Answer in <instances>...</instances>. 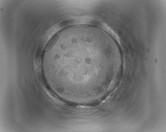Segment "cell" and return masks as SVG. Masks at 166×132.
Segmentation results:
<instances>
[{
  "label": "cell",
  "mask_w": 166,
  "mask_h": 132,
  "mask_svg": "<svg viewBox=\"0 0 166 132\" xmlns=\"http://www.w3.org/2000/svg\"><path fill=\"white\" fill-rule=\"evenodd\" d=\"M58 54L67 69L84 76L101 73L111 58L109 50L101 43L86 38H76L64 44Z\"/></svg>",
  "instance_id": "6da1fadb"
},
{
  "label": "cell",
  "mask_w": 166,
  "mask_h": 132,
  "mask_svg": "<svg viewBox=\"0 0 166 132\" xmlns=\"http://www.w3.org/2000/svg\"><path fill=\"white\" fill-rule=\"evenodd\" d=\"M58 36V34L54 35L51 39L46 45L45 50H47L50 49L53 45L57 40Z\"/></svg>",
  "instance_id": "7a4b0ae2"
}]
</instances>
